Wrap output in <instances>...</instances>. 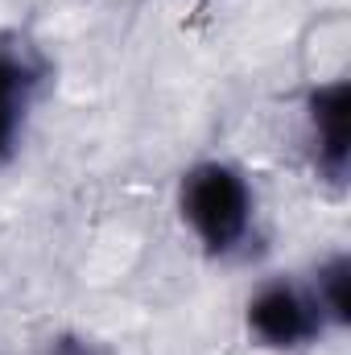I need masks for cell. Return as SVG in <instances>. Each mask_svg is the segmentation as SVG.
<instances>
[{"instance_id":"obj_1","label":"cell","mask_w":351,"mask_h":355,"mask_svg":"<svg viewBox=\"0 0 351 355\" xmlns=\"http://www.w3.org/2000/svg\"><path fill=\"white\" fill-rule=\"evenodd\" d=\"M178 211L207 257H232L252 232V186L228 162H198L182 174Z\"/></svg>"},{"instance_id":"obj_2","label":"cell","mask_w":351,"mask_h":355,"mask_svg":"<svg viewBox=\"0 0 351 355\" xmlns=\"http://www.w3.org/2000/svg\"><path fill=\"white\" fill-rule=\"evenodd\" d=\"M244 327L252 343H261L264 352H302V347H314L331 331L310 293V281H289V277L264 281L248 297Z\"/></svg>"},{"instance_id":"obj_3","label":"cell","mask_w":351,"mask_h":355,"mask_svg":"<svg viewBox=\"0 0 351 355\" xmlns=\"http://www.w3.org/2000/svg\"><path fill=\"white\" fill-rule=\"evenodd\" d=\"M46 62L25 37H0V166L12 162L25 120L42 95Z\"/></svg>"},{"instance_id":"obj_4","label":"cell","mask_w":351,"mask_h":355,"mask_svg":"<svg viewBox=\"0 0 351 355\" xmlns=\"http://www.w3.org/2000/svg\"><path fill=\"white\" fill-rule=\"evenodd\" d=\"M310 145H314V174L327 186L343 190L351 162V83L331 79L306 95Z\"/></svg>"},{"instance_id":"obj_5","label":"cell","mask_w":351,"mask_h":355,"mask_svg":"<svg viewBox=\"0 0 351 355\" xmlns=\"http://www.w3.org/2000/svg\"><path fill=\"white\" fill-rule=\"evenodd\" d=\"M310 293H314L327 327L343 331L351 322V261H348V252H335V257H327L323 265L314 268Z\"/></svg>"},{"instance_id":"obj_6","label":"cell","mask_w":351,"mask_h":355,"mask_svg":"<svg viewBox=\"0 0 351 355\" xmlns=\"http://www.w3.org/2000/svg\"><path fill=\"white\" fill-rule=\"evenodd\" d=\"M42 355H112L99 339L79 335V331H58L42 343Z\"/></svg>"}]
</instances>
